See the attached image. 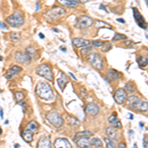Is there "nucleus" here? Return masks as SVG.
<instances>
[{"instance_id":"f257e3e1","label":"nucleus","mask_w":148,"mask_h":148,"mask_svg":"<svg viewBox=\"0 0 148 148\" xmlns=\"http://www.w3.org/2000/svg\"><path fill=\"white\" fill-rule=\"evenodd\" d=\"M38 96L40 99L46 100V101H51L53 99V92H52L51 87L46 82H39L36 88Z\"/></svg>"},{"instance_id":"f03ea898","label":"nucleus","mask_w":148,"mask_h":148,"mask_svg":"<svg viewBox=\"0 0 148 148\" xmlns=\"http://www.w3.org/2000/svg\"><path fill=\"white\" fill-rule=\"evenodd\" d=\"M39 123L36 121H32L26 125L25 130H24L22 133V137L26 142L30 143L32 142V140L34 139V134L39 130Z\"/></svg>"},{"instance_id":"7ed1b4c3","label":"nucleus","mask_w":148,"mask_h":148,"mask_svg":"<svg viewBox=\"0 0 148 148\" xmlns=\"http://www.w3.org/2000/svg\"><path fill=\"white\" fill-rule=\"evenodd\" d=\"M126 103L131 109L137 110L140 112H146L148 111V103L145 101H141L136 96H130L126 99Z\"/></svg>"},{"instance_id":"20e7f679","label":"nucleus","mask_w":148,"mask_h":148,"mask_svg":"<svg viewBox=\"0 0 148 148\" xmlns=\"http://www.w3.org/2000/svg\"><path fill=\"white\" fill-rule=\"evenodd\" d=\"M6 23L13 28L21 27L24 24V16L21 11H16L13 15L9 16L6 19Z\"/></svg>"},{"instance_id":"39448f33","label":"nucleus","mask_w":148,"mask_h":148,"mask_svg":"<svg viewBox=\"0 0 148 148\" xmlns=\"http://www.w3.org/2000/svg\"><path fill=\"white\" fill-rule=\"evenodd\" d=\"M36 72H37L38 75L45 77L47 80H49V82L53 81V74H52L51 67L46 63L40 64V66H38L37 69H36Z\"/></svg>"},{"instance_id":"423d86ee","label":"nucleus","mask_w":148,"mask_h":148,"mask_svg":"<svg viewBox=\"0 0 148 148\" xmlns=\"http://www.w3.org/2000/svg\"><path fill=\"white\" fill-rule=\"evenodd\" d=\"M87 59L98 70H102L103 69V66H104L103 59L99 53H97V52H90L89 54H87Z\"/></svg>"},{"instance_id":"0eeeda50","label":"nucleus","mask_w":148,"mask_h":148,"mask_svg":"<svg viewBox=\"0 0 148 148\" xmlns=\"http://www.w3.org/2000/svg\"><path fill=\"white\" fill-rule=\"evenodd\" d=\"M47 120L51 125H52L54 127H60L63 125V119L58 113L56 112H51L47 114Z\"/></svg>"},{"instance_id":"6e6552de","label":"nucleus","mask_w":148,"mask_h":148,"mask_svg":"<svg viewBox=\"0 0 148 148\" xmlns=\"http://www.w3.org/2000/svg\"><path fill=\"white\" fill-rule=\"evenodd\" d=\"M66 14L65 9L61 8V7L56 6V7H52V8L47 13L46 17L49 20H56V19H59L61 17H63L64 15Z\"/></svg>"},{"instance_id":"1a4fd4ad","label":"nucleus","mask_w":148,"mask_h":148,"mask_svg":"<svg viewBox=\"0 0 148 148\" xmlns=\"http://www.w3.org/2000/svg\"><path fill=\"white\" fill-rule=\"evenodd\" d=\"M93 24V19L89 16H80L79 18L77 19V27L79 29H86L89 28L90 26H92Z\"/></svg>"},{"instance_id":"9d476101","label":"nucleus","mask_w":148,"mask_h":148,"mask_svg":"<svg viewBox=\"0 0 148 148\" xmlns=\"http://www.w3.org/2000/svg\"><path fill=\"white\" fill-rule=\"evenodd\" d=\"M132 11H133V16H134V20H135V22H136L137 25L142 29H146L147 28V23L145 22L144 18H143V16L140 14V12L138 11L136 8H133Z\"/></svg>"},{"instance_id":"9b49d317","label":"nucleus","mask_w":148,"mask_h":148,"mask_svg":"<svg viewBox=\"0 0 148 148\" xmlns=\"http://www.w3.org/2000/svg\"><path fill=\"white\" fill-rule=\"evenodd\" d=\"M53 148H72L70 142L66 138H56L53 142Z\"/></svg>"},{"instance_id":"f8f14e48","label":"nucleus","mask_w":148,"mask_h":148,"mask_svg":"<svg viewBox=\"0 0 148 148\" xmlns=\"http://www.w3.org/2000/svg\"><path fill=\"white\" fill-rule=\"evenodd\" d=\"M126 92H125V90H123V89H118L116 91V93H114V101H116L118 104H123V102L125 101V99H126Z\"/></svg>"},{"instance_id":"ddd939ff","label":"nucleus","mask_w":148,"mask_h":148,"mask_svg":"<svg viewBox=\"0 0 148 148\" xmlns=\"http://www.w3.org/2000/svg\"><path fill=\"white\" fill-rule=\"evenodd\" d=\"M21 71H22V67H20L19 65H13L10 69H8V70L6 71L5 78L8 80H11L14 76L17 75V74L19 72H21Z\"/></svg>"},{"instance_id":"4468645a","label":"nucleus","mask_w":148,"mask_h":148,"mask_svg":"<svg viewBox=\"0 0 148 148\" xmlns=\"http://www.w3.org/2000/svg\"><path fill=\"white\" fill-rule=\"evenodd\" d=\"M85 111H86V113L91 114V116H97L100 112V109L96 104H94V103H89V104H87V106H86Z\"/></svg>"},{"instance_id":"2eb2a0df","label":"nucleus","mask_w":148,"mask_h":148,"mask_svg":"<svg viewBox=\"0 0 148 148\" xmlns=\"http://www.w3.org/2000/svg\"><path fill=\"white\" fill-rule=\"evenodd\" d=\"M72 45L75 47H89L90 40L81 39V38H75V39L72 40Z\"/></svg>"},{"instance_id":"dca6fc26","label":"nucleus","mask_w":148,"mask_h":148,"mask_svg":"<svg viewBox=\"0 0 148 148\" xmlns=\"http://www.w3.org/2000/svg\"><path fill=\"white\" fill-rule=\"evenodd\" d=\"M38 148H51V139L47 136H42L38 141Z\"/></svg>"},{"instance_id":"f3484780","label":"nucleus","mask_w":148,"mask_h":148,"mask_svg":"<svg viewBox=\"0 0 148 148\" xmlns=\"http://www.w3.org/2000/svg\"><path fill=\"white\" fill-rule=\"evenodd\" d=\"M15 58L19 63H27L31 60V58L27 54L24 53L22 51H17L15 52Z\"/></svg>"},{"instance_id":"a211bd4d","label":"nucleus","mask_w":148,"mask_h":148,"mask_svg":"<svg viewBox=\"0 0 148 148\" xmlns=\"http://www.w3.org/2000/svg\"><path fill=\"white\" fill-rule=\"evenodd\" d=\"M76 144L80 148H89L92 145L91 139H89L88 137H82V138H80V139H78L77 141H76Z\"/></svg>"},{"instance_id":"6ab92c4d","label":"nucleus","mask_w":148,"mask_h":148,"mask_svg":"<svg viewBox=\"0 0 148 148\" xmlns=\"http://www.w3.org/2000/svg\"><path fill=\"white\" fill-rule=\"evenodd\" d=\"M108 121H109V123H111L112 127H114V128H121L123 127L120 121V120L116 116V114H112V116L109 118Z\"/></svg>"},{"instance_id":"aec40b11","label":"nucleus","mask_w":148,"mask_h":148,"mask_svg":"<svg viewBox=\"0 0 148 148\" xmlns=\"http://www.w3.org/2000/svg\"><path fill=\"white\" fill-rule=\"evenodd\" d=\"M93 132L90 130H84V131H80V132L76 133V135L74 136V141H77L78 139H80V138L82 137H89L90 135H92Z\"/></svg>"},{"instance_id":"412c9836","label":"nucleus","mask_w":148,"mask_h":148,"mask_svg":"<svg viewBox=\"0 0 148 148\" xmlns=\"http://www.w3.org/2000/svg\"><path fill=\"white\" fill-rule=\"evenodd\" d=\"M107 80H116L119 78V73L118 71L116 70H109L108 72H107V76H106Z\"/></svg>"},{"instance_id":"4be33fe9","label":"nucleus","mask_w":148,"mask_h":148,"mask_svg":"<svg viewBox=\"0 0 148 148\" xmlns=\"http://www.w3.org/2000/svg\"><path fill=\"white\" fill-rule=\"evenodd\" d=\"M57 84L59 85V87H60V89H64L66 86V83H67V79H66L65 77V74L64 73H61V77L60 78H57Z\"/></svg>"},{"instance_id":"5701e85b","label":"nucleus","mask_w":148,"mask_h":148,"mask_svg":"<svg viewBox=\"0 0 148 148\" xmlns=\"http://www.w3.org/2000/svg\"><path fill=\"white\" fill-rule=\"evenodd\" d=\"M60 3L67 7H75L78 5V1L76 0H60Z\"/></svg>"},{"instance_id":"b1692460","label":"nucleus","mask_w":148,"mask_h":148,"mask_svg":"<svg viewBox=\"0 0 148 148\" xmlns=\"http://www.w3.org/2000/svg\"><path fill=\"white\" fill-rule=\"evenodd\" d=\"M107 134L109 135L111 139H116L118 138V133H116V130L114 127H111V126L107 128Z\"/></svg>"},{"instance_id":"393cba45","label":"nucleus","mask_w":148,"mask_h":148,"mask_svg":"<svg viewBox=\"0 0 148 148\" xmlns=\"http://www.w3.org/2000/svg\"><path fill=\"white\" fill-rule=\"evenodd\" d=\"M91 144L94 145L95 147H102L103 146V142L101 141V139H99L98 137H93L92 138Z\"/></svg>"},{"instance_id":"a878e982","label":"nucleus","mask_w":148,"mask_h":148,"mask_svg":"<svg viewBox=\"0 0 148 148\" xmlns=\"http://www.w3.org/2000/svg\"><path fill=\"white\" fill-rule=\"evenodd\" d=\"M138 61V64L140 66H146L148 64V57H145V56H140L139 58L137 59Z\"/></svg>"},{"instance_id":"bb28decb","label":"nucleus","mask_w":148,"mask_h":148,"mask_svg":"<svg viewBox=\"0 0 148 148\" xmlns=\"http://www.w3.org/2000/svg\"><path fill=\"white\" fill-rule=\"evenodd\" d=\"M10 39H11V40H13V42H18V40L21 39V34L20 33H17V32L11 33Z\"/></svg>"},{"instance_id":"cd10ccee","label":"nucleus","mask_w":148,"mask_h":148,"mask_svg":"<svg viewBox=\"0 0 148 148\" xmlns=\"http://www.w3.org/2000/svg\"><path fill=\"white\" fill-rule=\"evenodd\" d=\"M24 98H25V95H24V93H22V92H16L15 93V100H16V102L19 103V104H20V103L23 101Z\"/></svg>"},{"instance_id":"c85d7f7f","label":"nucleus","mask_w":148,"mask_h":148,"mask_svg":"<svg viewBox=\"0 0 148 148\" xmlns=\"http://www.w3.org/2000/svg\"><path fill=\"white\" fill-rule=\"evenodd\" d=\"M27 56L30 57V58H32L33 56H34V54L36 53V51H35V49L34 47H29L26 49V52H25Z\"/></svg>"},{"instance_id":"c756f323","label":"nucleus","mask_w":148,"mask_h":148,"mask_svg":"<svg viewBox=\"0 0 148 148\" xmlns=\"http://www.w3.org/2000/svg\"><path fill=\"white\" fill-rule=\"evenodd\" d=\"M105 142H106V145H107V148H116V144L114 143V141L110 138H105Z\"/></svg>"},{"instance_id":"7c9ffc66","label":"nucleus","mask_w":148,"mask_h":148,"mask_svg":"<svg viewBox=\"0 0 148 148\" xmlns=\"http://www.w3.org/2000/svg\"><path fill=\"white\" fill-rule=\"evenodd\" d=\"M126 37L125 35H121V34H118L116 33L114 34V37L113 38V42H118V40H125Z\"/></svg>"},{"instance_id":"2f4dec72","label":"nucleus","mask_w":148,"mask_h":148,"mask_svg":"<svg viewBox=\"0 0 148 148\" xmlns=\"http://www.w3.org/2000/svg\"><path fill=\"white\" fill-rule=\"evenodd\" d=\"M67 120H68V123H69V125H73V126H76V125H79V121L76 120V119H74V118L68 116Z\"/></svg>"},{"instance_id":"473e14b6","label":"nucleus","mask_w":148,"mask_h":148,"mask_svg":"<svg viewBox=\"0 0 148 148\" xmlns=\"http://www.w3.org/2000/svg\"><path fill=\"white\" fill-rule=\"evenodd\" d=\"M111 49H112V44H110V42H105V44L103 45L101 49H102V51L107 52V51H109Z\"/></svg>"},{"instance_id":"72a5a7b5","label":"nucleus","mask_w":148,"mask_h":148,"mask_svg":"<svg viewBox=\"0 0 148 148\" xmlns=\"http://www.w3.org/2000/svg\"><path fill=\"white\" fill-rule=\"evenodd\" d=\"M125 89H126V92L132 93L135 90V88H134V85H133L132 83H127V84L125 85Z\"/></svg>"},{"instance_id":"f704fd0d","label":"nucleus","mask_w":148,"mask_h":148,"mask_svg":"<svg viewBox=\"0 0 148 148\" xmlns=\"http://www.w3.org/2000/svg\"><path fill=\"white\" fill-rule=\"evenodd\" d=\"M104 44H105V42H103V40H93L92 42V45L95 47H103Z\"/></svg>"},{"instance_id":"c9c22d12","label":"nucleus","mask_w":148,"mask_h":148,"mask_svg":"<svg viewBox=\"0 0 148 148\" xmlns=\"http://www.w3.org/2000/svg\"><path fill=\"white\" fill-rule=\"evenodd\" d=\"M97 27H107V28H110V26H108L107 23H104V22H101V21H97Z\"/></svg>"},{"instance_id":"e433bc0d","label":"nucleus","mask_w":148,"mask_h":148,"mask_svg":"<svg viewBox=\"0 0 148 148\" xmlns=\"http://www.w3.org/2000/svg\"><path fill=\"white\" fill-rule=\"evenodd\" d=\"M81 94H82V96L84 97V98H87L88 97V95H87V93L85 92L84 88H82V89H81Z\"/></svg>"},{"instance_id":"4c0bfd02","label":"nucleus","mask_w":148,"mask_h":148,"mask_svg":"<svg viewBox=\"0 0 148 148\" xmlns=\"http://www.w3.org/2000/svg\"><path fill=\"white\" fill-rule=\"evenodd\" d=\"M19 105H21V106L23 107V112H24V113H26V110H27V107H26V104H25V103H22V102H21Z\"/></svg>"},{"instance_id":"58836bf2","label":"nucleus","mask_w":148,"mask_h":148,"mask_svg":"<svg viewBox=\"0 0 148 148\" xmlns=\"http://www.w3.org/2000/svg\"><path fill=\"white\" fill-rule=\"evenodd\" d=\"M40 2H39V1H37V3H36V12H38V11L40 10Z\"/></svg>"},{"instance_id":"ea45409f","label":"nucleus","mask_w":148,"mask_h":148,"mask_svg":"<svg viewBox=\"0 0 148 148\" xmlns=\"http://www.w3.org/2000/svg\"><path fill=\"white\" fill-rule=\"evenodd\" d=\"M119 148H126V145L125 142H121L120 144H119Z\"/></svg>"},{"instance_id":"a19ab883","label":"nucleus","mask_w":148,"mask_h":148,"mask_svg":"<svg viewBox=\"0 0 148 148\" xmlns=\"http://www.w3.org/2000/svg\"><path fill=\"white\" fill-rule=\"evenodd\" d=\"M90 49H91V47H85V49H82V51H81V52H82V53H85L86 51H89Z\"/></svg>"},{"instance_id":"79ce46f5","label":"nucleus","mask_w":148,"mask_h":148,"mask_svg":"<svg viewBox=\"0 0 148 148\" xmlns=\"http://www.w3.org/2000/svg\"><path fill=\"white\" fill-rule=\"evenodd\" d=\"M0 118L3 120V118H4V114H3V109L2 108H0Z\"/></svg>"},{"instance_id":"37998d69","label":"nucleus","mask_w":148,"mask_h":148,"mask_svg":"<svg viewBox=\"0 0 148 148\" xmlns=\"http://www.w3.org/2000/svg\"><path fill=\"white\" fill-rule=\"evenodd\" d=\"M116 21H118V22H121V23H125V20H123V19H116Z\"/></svg>"},{"instance_id":"c03bdc74","label":"nucleus","mask_w":148,"mask_h":148,"mask_svg":"<svg viewBox=\"0 0 148 148\" xmlns=\"http://www.w3.org/2000/svg\"><path fill=\"white\" fill-rule=\"evenodd\" d=\"M39 37L40 38V39H45V36L42 35V33H40V34H39Z\"/></svg>"},{"instance_id":"a18cd8bd","label":"nucleus","mask_w":148,"mask_h":148,"mask_svg":"<svg viewBox=\"0 0 148 148\" xmlns=\"http://www.w3.org/2000/svg\"><path fill=\"white\" fill-rule=\"evenodd\" d=\"M69 75H70V76H71V77H72V78H73V80H76V77H75V76H74V75H73V74H72V73H71V72H70V73H69Z\"/></svg>"},{"instance_id":"49530a36","label":"nucleus","mask_w":148,"mask_h":148,"mask_svg":"<svg viewBox=\"0 0 148 148\" xmlns=\"http://www.w3.org/2000/svg\"><path fill=\"white\" fill-rule=\"evenodd\" d=\"M60 49H61V51H62L63 52H66V49H65V47H60Z\"/></svg>"},{"instance_id":"de8ad7c7","label":"nucleus","mask_w":148,"mask_h":148,"mask_svg":"<svg viewBox=\"0 0 148 148\" xmlns=\"http://www.w3.org/2000/svg\"><path fill=\"white\" fill-rule=\"evenodd\" d=\"M52 31H53V32H56V33H58V32H59V31L57 30V29H56V28H53V29H52Z\"/></svg>"},{"instance_id":"09e8293b","label":"nucleus","mask_w":148,"mask_h":148,"mask_svg":"<svg viewBox=\"0 0 148 148\" xmlns=\"http://www.w3.org/2000/svg\"><path fill=\"white\" fill-rule=\"evenodd\" d=\"M100 7H101V9H104V10L106 11V9H105V6H104V5H101V6H100Z\"/></svg>"},{"instance_id":"8fccbe9b","label":"nucleus","mask_w":148,"mask_h":148,"mask_svg":"<svg viewBox=\"0 0 148 148\" xmlns=\"http://www.w3.org/2000/svg\"><path fill=\"white\" fill-rule=\"evenodd\" d=\"M131 42H130V40H128V42H125V45H130Z\"/></svg>"},{"instance_id":"3c124183","label":"nucleus","mask_w":148,"mask_h":148,"mask_svg":"<svg viewBox=\"0 0 148 148\" xmlns=\"http://www.w3.org/2000/svg\"><path fill=\"white\" fill-rule=\"evenodd\" d=\"M1 133H2V130H1V127H0V135H1Z\"/></svg>"},{"instance_id":"603ef678","label":"nucleus","mask_w":148,"mask_h":148,"mask_svg":"<svg viewBox=\"0 0 148 148\" xmlns=\"http://www.w3.org/2000/svg\"><path fill=\"white\" fill-rule=\"evenodd\" d=\"M2 59H3V58H2V56H0V61H1Z\"/></svg>"},{"instance_id":"864d4df0","label":"nucleus","mask_w":148,"mask_h":148,"mask_svg":"<svg viewBox=\"0 0 148 148\" xmlns=\"http://www.w3.org/2000/svg\"><path fill=\"white\" fill-rule=\"evenodd\" d=\"M0 93H1V90H0Z\"/></svg>"}]
</instances>
